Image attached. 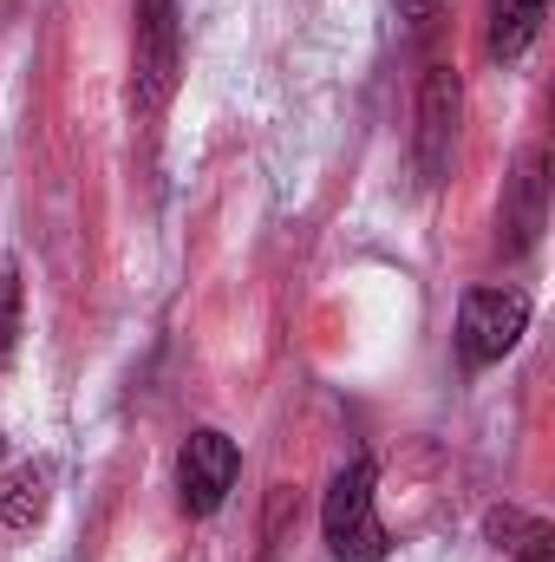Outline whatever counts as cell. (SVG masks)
Instances as JSON below:
<instances>
[{
  "instance_id": "1",
  "label": "cell",
  "mask_w": 555,
  "mask_h": 562,
  "mask_svg": "<svg viewBox=\"0 0 555 562\" xmlns=\"http://www.w3.org/2000/svg\"><path fill=\"white\" fill-rule=\"evenodd\" d=\"M320 530H327V557L333 562H386V524H380V504H373V464L353 458L333 471L327 484V504H320Z\"/></svg>"
},
{
  "instance_id": "2",
  "label": "cell",
  "mask_w": 555,
  "mask_h": 562,
  "mask_svg": "<svg viewBox=\"0 0 555 562\" xmlns=\"http://www.w3.org/2000/svg\"><path fill=\"white\" fill-rule=\"evenodd\" d=\"M183 72V26L177 0H138V33H132V99L144 119H157L177 92Z\"/></svg>"
},
{
  "instance_id": "3",
  "label": "cell",
  "mask_w": 555,
  "mask_h": 562,
  "mask_svg": "<svg viewBox=\"0 0 555 562\" xmlns=\"http://www.w3.org/2000/svg\"><path fill=\"white\" fill-rule=\"evenodd\" d=\"M523 334H530V301L517 288H471L457 301V360L471 373L477 367H497Z\"/></svg>"
},
{
  "instance_id": "4",
  "label": "cell",
  "mask_w": 555,
  "mask_h": 562,
  "mask_svg": "<svg viewBox=\"0 0 555 562\" xmlns=\"http://www.w3.org/2000/svg\"><path fill=\"white\" fill-rule=\"evenodd\" d=\"M457 119H464V79H457V66H424V79H418V125H412V157H418L424 183L451 177Z\"/></svg>"
},
{
  "instance_id": "5",
  "label": "cell",
  "mask_w": 555,
  "mask_h": 562,
  "mask_svg": "<svg viewBox=\"0 0 555 562\" xmlns=\"http://www.w3.org/2000/svg\"><path fill=\"white\" fill-rule=\"evenodd\" d=\"M236 471H242V451H236L229 431H216V425L190 431L183 451H177V497H183V510L190 517L223 510V497L236 491Z\"/></svg>"
},
{
  "instance_id": "6",
  "label": "cell",
  "mask_w": 555,
  "mask_h": 562,
  "mask_svg": "<svg viewBox=\"0 0 555 562\" xmlns=\"http://www.w3.org/2000/svg\"><path fill=\"white\" fill-rule=\"evenodd\" d=\"M543 216H550V157L543 150H523L517 177L503 183V249L523 256L543 236Z\"/></svg>"
},
{
  "instance_id": "7",
  "label": "cell",
  "mask_w": 555,
  "mask_h": 562,
  "mask_svg": "<svg viewBox=\"0 0 555 562\" xmlns=\"http://www.w3.org/2000/svg\"><path fill=\"white\" fill-rule=\"evenodd\" d=\"M46 504H53V477H46V464H20V471H7V484H0V524H7V530H33V524L46 517Z\"/></svg>"
},
{
  "instance_id": "8",
  "label": "cell",
  "mask_w": 555,
  "mask_h": 562,
  "mask_svg": "<svg viewBox=\"0 0 555 562\" xmlns=\"http://www.w3.org/2000/svg\"><path fill=\"white\" fill-rule=\"evenodd\" d=\"M543 13H550V0H490V53H497V59L530 53Z\"/></svg>"
},
{
  "instance_id": "9",
  "label": "cell",
  "mask_w": 555,
  "mask_h": 562,
  "mask_svg": "<svg viewBox=\"0 0 555 562\" xmlns=\"http://www.w3.org/2000/svg\"><path fill=\"white\" fill-rule=\"evenodd\" d=\"M20 340V262H0V367Z\"/></svg>"
},
{
  "instance_id": "10",
  "label": "cell",
  "mask_w": 555,
  "mask_h": 562,
  "mask_svg": "<svg viewBox=\"0 0 555 562\" xmlns=\"http://www.w3.org/2000/svg\"><path fill=\"white\" fill-rule=\"evenodd\" d=\"M530 524H536V517H523V510H510V504H497V510H484V537H490L497 550H517V543L530 537Z\"/></svg>"
},
{
  "instance_id": "11",
  "label": "cell",
  "mask_w": 555,
  "mask_h": 562,
  "mask_svg": "<svg viewBox=\"0 0 555 562\" xmlns=\"http://www.w3.org/2000/svg\"><path fill=\"white\" fill-rule=\"evenodd\" d=\"M517 562H555V530L550 524H530V537L517 543Z\"/></svg>"
},
{
  "instance_id": "12",
  "label": "cell",
  "mask_w": 555,
  "mask_h": 562,
  "mask_svg": "<svg viewBox=\"0 0 555 562\" xmlns=\"http://www.w3.org/2000/svg\"><path fill=\"white\" fill-rule=\"evenodd\" d=\"M438 13H444V0H399L406 33H431V26H438Z\"/></svg>"
},
{
  "instance_id": "13",
  "label": "cell",
  "mask_w": 555,
  "mask_h": 562,
  "mask_svg": "<svg viewBox=\"0 0 555 562\" xmlns=\"http://www.w3.org/2000/svg\"><path fill=\"white\" fill-rule=\"evenodd\" d=\"M0 451H7V438H0Z\"/></svg>"
}]
</instances>
